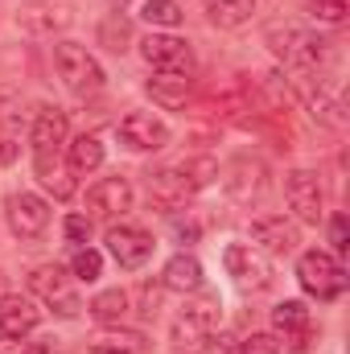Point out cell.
I'll return each instance as SVG.
<instances>
[{
    "mask_svg": "<svg viewBox=\"0 0 350 354\" xmlns=\"http://www.w3.org/2000/svg\"><path fill=\"white\" fill-rule=\"evenodd\" d=\"M272 50L284 58V66L293 71V83L297 87H313L322 83V71L330 66L334 58V41L309 33V29H297V25H284V29H272L268 33Z\"/></svg>",
    "mask_w": 350,
    "mask_h": 354,
    "instance_id": "1",
    "label": "cell"
},
{
    "mask_svg": "<svg viewBox=\"0 0 350 354\" xmlns=\"http://www.w3.org/2000/svg\"><path fill=\"white\" fill-rule=\"evenodd\" d=\"M214 177H219V161H210V157H185V161L153 169L149 174V189L161 202H185V198L202 194Z\"/></svg>",
    "mask_w": 350,
    "mask_h": 354,
    "instance_id": "2",
    "label": "cell"
},
{
    "mask_svg": "<svg viewBox=\"0 0 350 354\" xmlns=\"http://www.w3.org/2000/svg\"><path fill=\"white\" fill-rule=\"evenodd\" d=\"M219 334V305L214 301H198V305H185L169 326V342L181 354H202Z\"/></svg>",
    "mask_w": 350,
    "mask_h": 354,
    "instance_id": "3",
    "label": "cell"
},
{
    "mask_svg": "<svg viewBox=\"0 0 350 354\" xmlns=\"http://www.w3.org/2000/svg\"><path fill=\"white\" fill-rule=\"evenodd\" d=\"M54 71H58L62 87L75 91V95H95V91L103 87L99 58L91 54L87 46H79V41H58L54 46Z\"/></svg>",
    "mask_w": 350,
    "mask_h": 354,
    "instance_id": "4",
    "label": "cell"
},
{
    "mask_svg": "<svg viewBox=\"0 0 350 354\" xmlns=\"http://www.w3.org/2000/svg\"><path fill=\"white\" fill-rule=\"evenodd\" d=\"M29 292L58 317H79V292H75V276L58 264H37L29 272Z\"/></svg>",
    "mask_w": 350,
    "mask_h": 354,
    "instance_id": "5",
    "label": "cell"
},
{
    "mask_svg": "<svg viewBox=\"0 0 350 354\" xmlns=\"http://www.w3.org/2000/svg\"><path fill=\"white\" fill-rule=\"evenodd\" d=\"M297 280H301V288L309 292V297H317V301H334V297H342L347 292V272L338 264V256H330V252H301V260H297Z\"/></svg>",
    "mask_w": 350,
    "mask_h": 354,
    "instance_id": "6",
    "label": "cell"
},
{
    "mask_svg": "<svg viewBox=\"0 0 350 354\" xmlns=\"http://www.w3.org/2000/svg\"><path fill=\"white\" fill-rule=\"evenodd\" d=\"M140 58L157 75H185V79H194V50L177 33H149L140 41Z\"/></svg>",
    "mask_w": 350,
    "mask_h": 354,
    "instance_id": "7",
    "label": "cell"
},
{
    "mask_svg": "<svg viewBox=\"0 0 350 354\" xmlns=\"http://www.w3.org/2000/svg\"><path fill=\"white\" fill-rule=\"evenodd\" d=\"M284 202H288L297 223L317 227L326 218V194H322V181H317L313 169H293L284 177Z\"/></svg>",
    "mask_w": 350,
    "mask_h": 354,
    "instance_id": "8",
    "label": "cell"
},
{
    "mask_svg": "<svg viewBox=\"0 0 350 354\" xmlns=\"http://www.w3.org/2000/svg\"><path fill=\"white\" fill-rule=\"evenodd\" d=\"M116 136L124 149L132 153H157L169 145V124L157 115V111H128L120 124H116Z\"/></svg>",
    "mask_w": 350,
    "mask_h": 354,
    "instance_id": "9",
    "label": "cell"
},
{
    "mask_svg": "<svg viewBox=\"0 0 350 354\" xmlns=\"http://www.w3.org/2000/svg\"><path fill=\"white\" fill-rule=\"evenodd\" d=\"M4 218H8V231L17 239H37L50 227V202L42 194H29V189L8 194L4 198Z\"/></svg>",
    "mask_w": 350,
    "mask_h": 354,
    "instance_id": "10",
    "label": "cell"
},
{
    "mask_svg": "<svg viewBox=\"0 0 350 354\" xmlns=\"http://www.w3.org/2000/svg\"><path fill=\"white\" fill-rule=\"evenodd\" d=\"M107 256L116 260L120 268H128V272H136V268L149 264V256H153V235L145 231V227H136V223H116V227H107Z\"/></svg>",
    "mask_w": 350,
    "mask_h": 354,
    "instance_id": "11",
    "label": "cell"
},
{
    "mask_svg": "<svg viewBox=\"0 0 350 354\" xmlns=\"http://www.w3.org/2000/svg\"><path fill=\"white\" fill-rule=\"evenodd\" d=\"M132 210V181L128 177H99L95 185L87 189V218H124Z\"/></svg>",
    "mask_w": 350,
    "mask_h": 354,
    "instance_id": "12",
    "label": "cell"
},
{
    "mask_svg": "<svg viewBox=\"0 0 350 354\" xmlns=\"http://www.w3.org/2000/svg\"><path fill=\"white\" fill-rule=\"evenodd\" d=\"M66 136H71L66 111L62 107H42L37 120H33V132H29L33 161H58V153L66 149Z\"/></svg>",
    "mask_w": 350,
    "mask_h": 354,
    "instance_id": "13",
    "label": "cell"
},
{
    "mask_svg": "<svg viewBox=\"0 0 350 354\" xmlns=\"http://www.w3.org/2000/svg\"><path fill=\"white\" fill-rule=\"evenodd\" d=\"M223 264L235 276V284L248 288V292H264V288L272 284V264L264 260L256 248H248V243H231V248L223 252Z\"/></svg>",
    "mask_w": 350,
    "mask_h": 354,
    "instance_id": "14",
    "label": "cell"
},
{
    "mask_svg": "<svg viewBox=\"0 0 350 354\" xmlns=\"http://www.w3.org/2000/svg\"><path fill=\"white\" fill-rule=\"evenodd\" d=\"M252 243L260 252H268V256H293L297 243H301V231L284 214H268V218H256L252 223Z\"/></svg>",
    "mask_w": 350,
    "mask_h": 354,
    "instance_id": "15",
    "label": "cell"
},
{
    "mask_svg": "<svg viewBox=\"0 0 350 354\" xmlns=\"http://www.w3.org/2000/svg\"><path fill=\"white\" fill-rule=\"evenodd\" d=\"M37 322H42V309H37L29 297L12 292V297L0 301V338L21 342V338H29V334L37 330Z\"/></svg>",
    "mask_w": 350,
    "mask_h": 354,
    "instance_id": "16",
    "label": "cell"
},
{
    "mask_svg": "<svg viewBox=\"0 0 350 354\" xmlns=\"http://www.w3.org/2000/svg\"><path fill=\"white\" fill-rule=\"evenodd\" d=\"M71 25V8L66 4H29L17 12V29L29 37H54Z\"/></svg>",
    "mask_w": 350,
    "mask_h": 354,
    "instance_id": "17",
    "label": "cell"
},
{
    "mask_svg": "<svg viewBox=\"0 0 350 354\" xmlns=\"http://www.w3.org/2000/svg\"><path fill=\"white\" fill-rule=\"evenodd\" d=\"M272 326H276V334H284V338H293V346L301 351L305 346V338H309V309L301 305V301H280L276 309H272Z\"/></svg>",
    "mask_w": 350,
    "mask_h": 354,
    "instance_id": "18",
    "label": "cell"
},
{
    "mask_svg": "<svg viewBox=\"0 0 350 354\" xmlns=\"http://www.w3.org/2000/svg\"><path fill=\"white\" fill-rule=\"evenodd\" d=\"M161 284L169 292H198L202 288V264H198V256L177 252L174 260L165 264V272H161Z\"/></svg>",
    "mask_w": 350,
    "mask_h": 354,
    "instance_id": "19",
    "label": "cell"
},
{
    "mask_svg": "<svg viewBox=\"0 0 350 354\" xmlns=\"http://www.w3.org/2000/svg\"><path fill=\"white\" fill-rule=\"evenodd\" d=\"M66 169L75 177H87V174H95L99 165H103V145H99V136H75V140H66Z\"/></svg>",
    "mask_w": 350,
    "mask_h": 354,
    "instance_id": "20",
    "label": "cell"
},
{
    "mask_svg": "<svg viewBox=\"0 0 350 354\" xmlns=\"http://www.w3.org/2000/svg\"><path fill=\"white\" fill-rule=\"evenodd\" d=\"M202 12L214 29H239L252 21L256 0H202Z\"/></svg>",
    "mask_w": 350,
    "mask_h": 354,
    "instance_id": "21",
    "label": "cell"
},
{
    "mask_svg": "<svg viewBox=\"0 0 350 354\" xmlns=\"http://www.w3.org/2000/svg\"><path fill=\"white\" fill-rule=\"evenodd\" d=\"M128 305H132V297H128L124 288H107V292H99V297L91 301L87 309L99 326H120V322L128 317Z\"/></svg>",
    "mask_w": 350,
    "mask_h": 354,
    "instance_id": "22",
    "label": "cell"
},
{
    "mask_svg": "<svg viewBox=\"0 0 350 354\" xmlns=\"http://www.w3.org/2000/svg\"><path fill=\"white\" fill-rule=\"evenodd\" d=\"M190 83L194 79H185V75H157V79H149V95H153V103H161V107H185V99H190Z\"/></svg>",
    "mask_w": 350,
    "mask_h": 354,
    "instance_id": "23",
    "label": "cell"
},
{
    "mask_svg": "<svg viewBox=\"0 0 350 354\" xmlns=\"http://www.w3.org/2000/svg\"><path fill=\"white\" fill-rule=\"evenodd\" d=\"M153 29H177L181 25V4L177 0H145V12H140Z\"/></svg>",
    "mask_w": 350,
    "mask_h": 354,
    "instance_id": "24",
    "label": "cell"
},
{
    "mask_svg": "<svg viewBox=\"0 0 350 354\" xmlns=\"http://www.w3.org/2000/svg\"><path fill=\"white\" fill-rule=\"evenodd\" d=\"M37 165V181L46 189H54V198H71L75 194V181H71V169H58V161H33Z\"/></svg>",
    "mask_w": 350,
    "mask_h": 354,
    "instance_id": "25",
    "label": "cell"
},
{
    "mask_svg": "<svg viewBox=\"0 0 350 354\" xmlns=\"http://www.w3.org/2000/svg\"><path fill=\"white\" fill-rule=\"evenodd\" d=\"M71 276L83 280V284H95V280L103 276V256H99L95 248H79V252L71 256Z\"/></svg>",
    "mask_w": 350,
    "mask_h": 354,
    "instance_id": "26",
    "label": "cell"
},
{
    "mask_svg": "<svg viewBox=\"0 0 350 354\" xmlns=\"http://www.w3.org/2000/svg\"><path fill=\"white\" fill-rule=\"evenodd\" d=\"M313 17L326 21V25H342L347 21V0H309Z\"/></svg>",
    "mask_w": 350,
    "mask_h": 354,
    "instance_id": "27",
    "label": "cell"
},
{
    "mask_svg": "<svg viewBox=\"0 0 350 354\" xmlns=\"http://www.w3.org/2000/svg\"><path fill=\"white\" fill-rule=\"evenodd\" d=\"M62 231H66L71 243H83V248L91 243V218L87 214H66V218H62Z\"/></svg>",
    "mask_w": 350,
    "mask_h": 354,
    "instance_id": "28",
    "label": "cell"
},
{
    "mask_svg": "<svg viewBox=\"0 0 350 354\" xmlns=\"http://www.w3.org/2000/svg\"><path fill=\"white\" fill-rule=\"evenodd\" d=\"M330 256H347L350 252V235H347V214H334L330 218Z\"/></svg>",
    "mask_w": 350,
    "mask_h": 354,
    "instance_id": "29",
    "label": "cell"
},
{
    "mask_svg": "<svg viewBox=\"0 0 350 354\" xmlns=\"http://www.w3.org/2000/svg\"><path fill=\"white\" fill-rule=\"evenodd\" d=\"M239 354H280V342L272 334H252L239 342Z\"/></svg>",
    "mask_w": 350,
    "mask_h": 354,
    "instance_id": "30",
    "label": "cell"
},
{
    "mask_svg": "<svg viewBox=\"0 0 350 354\" xmlns=\"http://www.w3.org/2000/svg\"><path fill=\"white\" fill-rule=\"evenodd\" d=\"M25 354H66V351H62V342H58V338H37V342H29V346H25Z\"/></svg>",
    "mask_w": 350,
    "mask_h": 354,
    "instance_id": "31",
    "label": "cell"
},
{
    "mask_svg": "<svg viewBox=\"0 0 350 354\" xmlns=\"http://www.w3.org/2000/svg\"><path fill=\"white\" fill-rule=\"evenodd\" d=\"M177 235L181 239H198V223H177Z\"/></svg>",
    "mask_w": 350,
    "mask_h": 354,
    "instance_id": "32",
    "label": "cell"
},
{
    "mask_svg": "<svg viewBox=\"0 0 350 354\" xmlns=\"http://www.w3.org/2000/svg\"><path fill=\"white\" fill-rule=\"evenodd\" d=\"M12 157H17V149H12V145H8V140H0V165H8V161H12Z\"/></svg>",
    "mask_w": 350,
    "mask_h": 354,
    "instance_id": "33",
    "label": "cell"
},
{
    "mask_svg": "<svg viewBox=\"0 0 350 354\" xmlns=\"http://www.w3.org/2000/svg\"><path fill=\"white\" fill-rule=\"evenodd\" d=\"M99 354H140L136 346H116V351H99Z\"/></svg>",
    "mask_w": 350,
    "mask_h": 354,
    "instance_id": "34",
    "label": "cell"
},
{
    "mask_svg": "<svg viewBox=\"0 0 350 354\" xmlns=\"http://www.w3.org/2000/svg\"><path fill=\"white\" fill-rule=\"evenodd\" d=\"M107 4H116V8H124V4H128V0H107Z\"/></svg>",
    "mask_w": 350,
    "mask_h": 354,
    "instance_id": "35",
    "label": "cell"
}]
</instances>
